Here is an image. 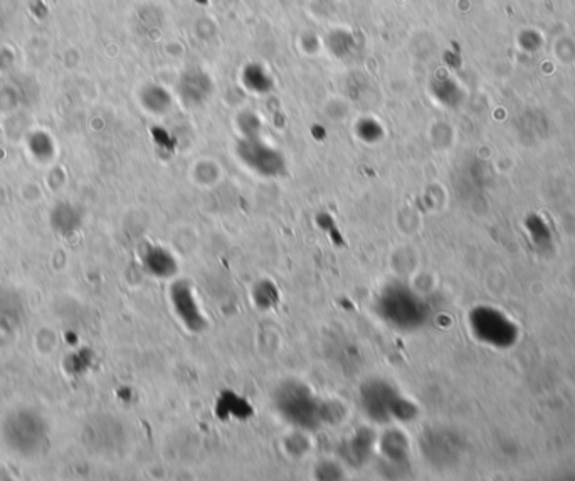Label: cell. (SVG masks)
Wrapping results in <instances>:
<instances>
[{
  "label": "cell",
  "instance_id": "1",
  "mask_svg": "<svg viewBox=\"0 0 575 481\" xmlns=\"http://www.w3.org/2000/svg\"><path fill=\"white\" fill-rule=\"evenodd\" d=\"M273 404L278 415L299 431H316L327 423L325 402L301 381L281 382L273 392Z\"/></svg>",
  "mask_w": 575,
  "mask_h": 481
},
{
  "label": "cell",
  "instance_id": "2",
  "mask_svg": "<svg viewBox=\"0 0 575 481\" xmlns=\"http://www.w3.org/2000/svg\"><path fill=\"white\" fill-rule=\"evenodd\" d=\"M378 318L399 332H412L426 322V305L409 286L391 283L378 291L376 299Z\"/></svg>",
  "mask_w": 575,
  "mask_h": 481
},
{
  "label": "cell",
  "instance_id": "3",
  "mask_svg": "<svg viewBox=\"0 0 575 481\" xmlns=\"http://www.w3.org/2000/svg\"><path fill=\"white\" fill-rule=\"evenodd\" d=\"M361 411L372 423H411L417 415L416 406L404 398L394 384L384 379H370L359 391Z\"/></svg>",
  "mask_w": 575,
  "mask_h": 481
},
{
  "label": "cell",
  "instance_id": "4",
  "mask_svg": "<svg viewBox=\"0 0 575 481\" xmlns=\"http://www.w3.org/2000/svg\"><path fill=\"white\" fill-rule=\"evenodd\" d=\"M168 299L172 310L185 330L192 333L204 332L209 327V320L204 315V310L198 303L192 284L185 280L172 283Z\"/></svg>",
  "mask_w": 575,
  "mask_h": 481
},
{
  "label": "cell",
  "instance_id": "5",
  "mask_svg": "<svg viewBox=\"0 0 575 481\" xmlns=\"http://www.w3.org/2000/svg\"><path fill=\"white\" fill-rule=\"evenodd\" d=\"M237 151L249 168L264 177H276L284 172V160L280 153L260 142L256 136H247Z\"/></svg>",
  "mask_w": 575,
  "mask_h": 481
},
{
  "label": "cell",
  "instance_id": "6",
  "mask_svg": "<svg viewBox=\"0 0 575 481\" xmlns=\"http://www.w3.org/2000/svg\"><path fill=\"white\" fill-rule=\"evenodd\" d=\"M376 445V439L369 430H361L355 432L350 439H346L344 446L340 449V454L344 456L348 465L361 466L370 458L372 448Z\"/></svg>",
  "mask_w": 575,
  "mask_h": 481
},
{
  "label": "cell",
  "instance_id": "7",
  "mask_svg": "<svg viewBox=\"0 0 575 481\" xmlns=\"http://www.w3.org/2000/svg\"><path fill=\"white\" fill-rule=\"evenodd\" d=\"M378 449L387 462L402 465L409 456V441L400 430H389L380 436Z\"/></svg>",
  "mask_w": 575,
  "mask_h": 481
},
{
  "label": "cell",
  "instance_id": "8",
  "mask_svg": "<svg viewBox=\"0 0 575 481\" xmlns=\"http://www.w3.org/2000/svg\"><path fill=\"white\" fill-rule=\"evenodd\" d=\"M148 271L157 278H172L179 271V263L172 252L164 248H152L145 256Z\"/></svg>",
  "mask_w": 575,
  "mask_h": 481
},
{
  "label": "cell",
  "instance_id": "9",
  "mask_svg": "<svg viewBox=\"0 0 575 481\" xmlns=\"http://www.w3.org/2000/svg\"><path fill=\"white\" fill-rule=\"evenodd\" d=\"M253 299H254V305L260 308V310H271L276 306L278 299H280V295H278V290H276V284L275 283L268 282V280H263V282L256 283L254 288H253Z\"/></svg>",
  "mask_w": 575,
  "mask_h": 481
},
{
  "label": "cell",
  "instance_id": "10",
  "mask_svg": "<svg viewBox=\"0 0 575 481\" xmlns=\"http://www.w3.org/2000/svg\"><path fill=\"white\" fill-rule=\"evenodd\" d=\"M316 477L322 480H340L344 477V469L337 462H323L316 466Z\"/></svg>",
  "mask_w": 575,
  "mask_h": 481
},
{
  "label": "cell",
  "instance_id": "11",
  "mask_svg": "<svg viewBox=\"0 0 575 481\" xmlns=\"http://www.w3.org/2000/svg\"><path fill=\"white\" fill-rule=\"evenodd\" d=\"M359 135L365 142H376L380 138L382 130L378 128L377 123H374V121H363L359 127Z\"/></svg>",
  "mask_w": 575,
  "mask_h": 481
}]
</instances>
